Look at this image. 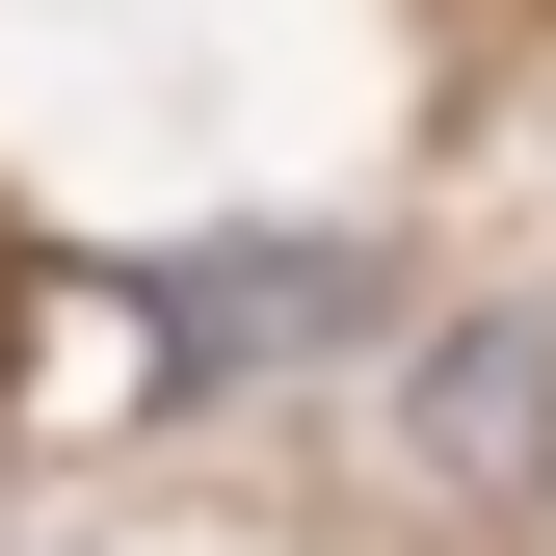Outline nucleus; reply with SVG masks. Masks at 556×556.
Wrapping results in <instances>:
<instances>
[{"instance_id":"nucleus-2","label":"nucleus","mask_w":556,"mask_h":556,"mask_svg":"<svg viewBox=\"0 0 556 556\" xmlns=\"http://www.w3.org/2000/svg\"><path fill=\"white\" fill-rule=\"evenodd\" d=\"M530 451H556V318H477L425 371V477H530Z\"/></svg>"},{"instance_id":"nucleus-1","label":"nucleus","mask_w":556,"mask_h":556,"mask_svg":"<svg viewBox=\"0 0 556 556\" xmlns=\"http://www.w3.org/2000/svg\"><path fill=\"white\" fill-rule=\"evenodd\" d=\"M371 318V265L344 239H186L160 292H132V344H160V397H239V371H292V344Z\"/></svg>"}]
</instances>
